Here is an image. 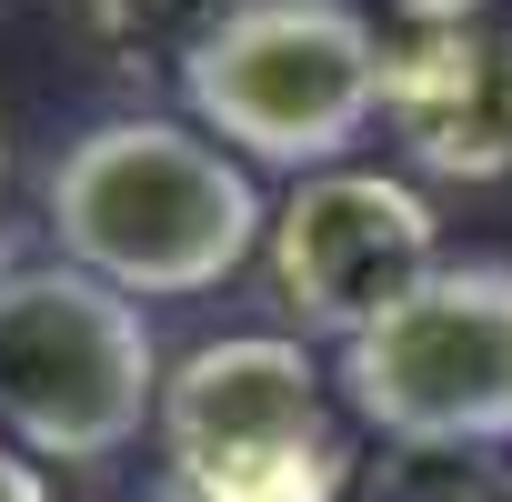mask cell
<instances>
[{
    "mask_svg": "<svg viewBox=\"0 0 512 502\" xmlns=\"http://www.w3.org/2000/svg\"><path fill=\"white\" fill-rule=\"evenodd\" d=\"M392 41L352 0H231V21L181 61L191 121L241 151L251 171H342L352 141L382 121Z\"/></svg>",
    "mask_w": 512,
    "mask_h": 502,
    "instance_id": "7a4b0ae2",
    "label": "cell"
},
{
    "mask_svg": "<svg viewBox=\"0 0 512 502\" xmlns=\"http://www.w3.org/2000/svg\"><path fill=\"white\" fill-rule=\"evenodd\" d=\"M502 502H512V492H502Z\"/></svg>",
    "mask_w": 512,
    "mask_h": 502,
    "instance_id": "7c38bea8",
    "label": "cell"
},
{
    "mask_svg": "<svg viewBox=\"0 0 512 502\" xmlns=\"http://www.w3.org/2000/svg\"><path fill=\"white\" fill-rule=\"evenodd\" d=\"M392 11H402L412 31H472V21L492 11V0H392Z\"/></svg>",
    "mask_w": 512,
    "mask_h": 502,
    "instance_id": "9c48e42d",
    "label": "cell"
},
{
    "mask_svg": "<svg viewBox=\"0 0 512 502\" xmlns=\"http://www.w3.org/2000/svg\"><path fill=\"white\" fill-rule=\"evenodd\" d=\"M161 342L131 292L81 262L0 272V442L31 462H121L161 422Z\"/></svg>",
    "mask_w": 512,
    "mask_h": 502,
    "instance_id": "277c9868",
    "label": "cell"
},
{
    "mask_svg": "<svg viewBox=\"0 0 512 502\" xmlns=\"http://www.w3.org/2000/svg\"><path fill=\"white\" fill-rule=\"evenodd\" d=\"M0 502H51V482H41V462L21 442H0Z\"/></svg>",
    "mask_w": 512,
    "mask_h": 502,
    "instance_id": "30bf717a",
    "label": "cell"
},
{
    "mask_svg": "<svg viewBox=\"0 0 512 502\" xmlns=\"http://www.w3.org/2000/svg\"><path fill=\"white\" fill-rule=\"evenodd\" d=\"M0 181H11V141H0Z\"/></svg>",
    "mask_w": 512,
    "mask_h": 502,
    "instance_id": "8fae6325",
    "label": "cell"
},
{
    "mask_svg": "<svg viewBox=\"0 0 512 502\" xmlns=\"http://www.w3.org/2000/svg\"><path fill=\"white\" fill-rule=\"evenodd\" d=\"M262 262H272V302L292 312V332L352 342L402 292H422L442 272V221H432V201L402 171L342 161V171L292 181V201L272 211Z\"/></svg>",
    "mask_w": 512,
    "mask_h": 502,
    "instance_id": "8992f818",
    "label": "cell"
},
{
    "mask_svg": "<svg viewBox=\"0 0 512 502\" xmlns=\"http://www.w3.org/2000/svg\"><path fill=\"white\" fill-rule=\"evenodd\" d=\"M41 221L51 251L81 272H101L131 302H191L221 292L251 251L272 241L262 181L241 151H221L201 121H161V111H111L91 121L51 181H41Z\"/></svg>",
    "mask_w": 512,
    "mask_h": 502,
    "instance_id": "6da1fadb",
    "label": "cell"
},
{
    "mask_svg": "<svg viewBox=\"0 0 512 502\" xmlns=\"http://www.w3.org/2000/svg\"><path fill=\"white\" fill-rule=\"evenodd\" d=\"M71 21L121 61V71H141V61H191L221 21H231V0H71Z\"/></svg>",
    "mask_w": 512,
    "mask_h": 502,
    "instance_id": "ba28073f",
    "label": "cell"
},
{
    "mask_svg": "<svg viewBox=\"0 0 512 502\" xmlns=\"http://www.w3.org/2000/svg\"><path fill=\"white\" fill-rule=\"evenodd\" d=\"M342 412L392 452L512 442V262H442L332 362Z\"/></svg>",
    "mask_w": 512,
    "mask_h": 502,
    "instance_id": "5b68a950",
    "label": "cell"
},
{
    "mask_svg": "<svg viewBox=\"0 0 512 502\" xmlns=\"http://www.w3.org/2000/svg\"><path fill=\"white\" fill-rule=\"evenodd\" d=\"M342 382L292 332H221L161 382V472L171 502H342L352 422Z\"/></svg>",
    "mask_w": 512,
    "mask_h": 502,
    "instance_id": "3957f363",
    "label": "cell"
},
{
    "mask_svg": "<svg viewBox=\"0 0 512 502\" xmlns=\"http://www.w3.org/2000/svg\"><path fill=\"white\" fill-rule=\"evenodd\" d=\"M392 141L442 181H502L512 171V31H412L392 41L382 81Z\"/></svg>",
    "mask_w": 512,
    "mask_h": 502,
    "instance_id": "52a82bcc",
    "label": "cell"
}]
</instances>
